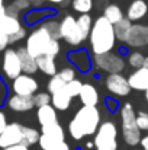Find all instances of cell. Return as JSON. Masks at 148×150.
I'll list each match as a JSON object with an SVG mask.
<instances>
[{
	"label": "cell",
	"instance_id": "obj_1",
	"mask_svg": "<svg viewBox=\"0 0 148 150\" xmlns=\"http://www.w3.org/2000/svg\"><path fill=\"white\" fill-rule=\"evenodd\" d=\"M100 111L97 106H81L68 124V133L71 139L80 142L84 137L96 134L100 127Z\"/></svg>",
	"mask_w": 148,
	"mask_h": 150
},
{
	"label": "cell",
	"instance_id": "obj_2",
	"mask_svg": "<svg viewBox=\"0 0 148 150\" xmlns=\"http://www.w3.org/2000/svg\"><path fill=\"white\" fill-rule=\"evenodd\" d=\"M90 48L95 55L106 54L115 48L116 34H115V25H112L105 16H99L93 22L90 35Z\"/></svg>",
	"mask_w": 148,
	"mask_h": 150
},
{
	"label": "cell",
	"instance_id": "obj_3",
	"mask_svg": "<svg viewBox=\"0 0 148 150\" xmlns=\"http://www.w3.org/2000/svg\"><path fill=\"white\" fill-rule=\"evenodd\" d=\"M25 48L31 55H34L35 58L41 57V55H51L55 57L60 52V42L58 40H54L52 35L44 26L36 28L35 31H32L28 38H26V45Z\"/></svg>",
	"mask_w": 148,
	"mask_h": 150
},
{
	"label": "cell",
	"instance_id": "obj_4",
	"mask_svg": "<svg viewBox=\"0 0 148 150\" xmlns=\"http://www.w3.org/2000/svg\"><path fill=\"white\" fill-rule=\"evenodd\" d=\"M121 122H122V137L128 146H138L141 143V130L137 124V112L132 103L126 102L121 109Z\"/></svg>",
	"mask_w": 148,
	"mask_h": 150
},
{
	"label": "cell",
	"instance_id": "obj_5",
	"mask_svg": "<svg viewBox=\"0 0 148 150\" xmlns=\"http://www.w3.org/2000/svg\"><path fill=\"white\" fill-rule=\"evenodd\" d=\"M96 150H118V128L112 121H103L95 134Z\"/></svg>",
	"mask_w": 148,
	"mask_h": 150
},
{
	"label": "cell",
	"instance_id": "obj_6",
	"mask_svg": "<svg viewBox=\"0 0 148 150\" xmlns=\"http://www.w3.org/2000/svg\"><path fill=\"white\" fill-rule=\"evenodd\" d=\"M60 26H61V38L67 44L76 47V45H80L86 40L77 23V18H74L73 15H65L62 21L60 22Z\"/></svg>",
	"mask_w": 148,
	"mask_h": 150
},
{
	"label": "cell",
	"instance_id": "obj_7",
	"mask_svg": "<svg viewBox=\"0 0 148 150\" xmlns=\"http://www.w3.org/2000/svg\"><path fill=\"white\" fill-rule=\"evenodd\" d=\"M95 66L99 70H103L109 74H113V73H121L125 69V60L119 54L110 51L106 54L95 55Z\"/></svg>",
	"mask_w": 148,
	"mask_h": 150
},
{
	"label": "cell",
	"instance_id": "obj_8",
	"mask_svg": "<svg viewBox=\"0 0 148 150\" xmlns=\"http://www.w3.org/2000/svg\"><path fill=\"white\" fill-rule=\"evenodd\" d=\"M1 71L4 73V76L10 80H15L16 77H19L23 71H22V64H20V58L18 50L13 48H7L3 54V61H1Z\"/></svg>",
	"mask_w": 148,
	"mask_h": 150
},
{
	"label": "cell",
	"instance_id": "obj_9",
	"mask_svg": "<svg viewBox=\"0 0 148 150\" xmlns=\"http://www.w3.org/2000/svg\"><path fill=\"white\" fill-rule=\"evenodd\" d=\"M23 128L25 125L19 122H10L4 128V131L0 134V149H6L10 146L22 144L23 142Z\"/></svg>",
	"mask_w": 148,
	"mask_h": 150
},
{
	"label": "cell",
	"instance_id": "obj_10",
	"mask_svg": "<svg viewBox=\"0 0 148 150\" xmlns=\"http://www.w3.org/2000/svg\"><path fill=\"white\" fill-rule=\"evenodd\" d=\"M38 88H39V85H38L36 79H34L31 74H25V73H22L19 77H16L12 83V89H13L15 95H20V96L32 98L34 95H36Z\"/></svg>",
	"mask_w": 148,
	"mask_h": 150
},
{
	"label": "cell",
	"instance_id": "obj_11",
	"mask_svg": "<svg viewBox=\"0 0 148 150\" xmlns=\"http://www.w3.org/2000/svg\"><path fill=\"white\" fill-rule=\"evenodd\" d=\"M106 83V89L109 91V93L115 95V96H126L129 95L131 92V86H129V82L125 76H122L121 73H113V74H109L105 80Z\"/></svg>",
	"mask_w": 148,
	"mask_h": 150
},
{
	"label": "cell",
	"instance_id": "obj_12",
	"mask_svg": "<svg viewBox=\"0 0 148 150\" xmlns=\"http://www.w3.org/2000/svg\"><path fill=\"white\" fill-rule=\"evenodd\" d=\"M76 79V71L71 67H64L57 74H54L48 82V92L52 95L61 89H64L71 80Z\"/></svg>",
	"mask_w": 148,
	"mask_h": 150
},
{
	"label": "cell",
	"instance_id": "obj_13",
	"mask_svg": "<svg viewBox=\"0 0 148 150\" xmlns=\"http://www.w3.org/2000/svg\"><path fill=\"white\" fill-rule=\"evenodd\" d=\"M129 47L140 48L148 45V25H134L126 41Z\"/></svg>",
	"mask_w": 148,
	"mask_h": 150
},
{
	"label": "cell",
	"instance_id": "obj_14",
	"mask_svg": "<svg viewBox=\"0 0 148 150\" xmlns=\"http://www.w3.org/2000/svg\"><path fill=\"white\" fill-rule=\"evenodd\" d=\"M148 13L147 0H132L131 4L126 9V18L131 22H138L142 18H145Z\"/></svg>",
	"mask_w": 148,
	"mask_h": 150
},
{
	"label": "cell",
	"instance_id": "obj_15",
	"mask_svg": "<svg viewBox=\"0 0 148 150\" xmlns=\"http://www.w3.org/2000/svg\"><path fill=\"white\" fill-rule=\"evenodd\" d=\"M7 106H9L12 111H15V112H26V111H31V109L35 106L34 96L29 98V96L12 95V96L7 99Z\"/></svg>",
	"mask_w": 148,
	"mask_h": 150
},
{
	"label": "cell",
	"instance_id": "obj_16",
	"mask_svg": "<svg viewBox=\"0 0 148 150\" xmlns=\"http://www.w3.org/2000/svg\"><path fill=\"white\" fill-rule=\"evenodd\" d=\"M68 60L81 71V73H86V71H89L90 70V67H92V60H90V57H89V54H87V51L84 50H76V51H71V52H68Z\"/></svg>",
	"mask_w": 148,
	"mask_h": 150
},
{
	"label": "cell",
	"instance_id": "obj_17",
	"mask_svg": "<svg viewBox=\"0 0 148 150\" xmlns=\"http://www.w3.org/2000/svg\"><path fill=\"white\" fill-rule=\"evenodd\" d=\"M0 29L10 38L13 35H16L18 32H20L23 29L20 21L18 16H12V15H4L1 19H0Z\"/></svg>",
	"mask_w": 148,
	"mask_h": 150
},
{
	"label": "cell",
	"instance_id": "obj_18",
	"mask_svg": "<svg viewBox=\"0 0 148 150\" xmlns=\"http://www.w3.org/2000/svg\"><path fill=\"white\" fill-rule=\"evenodd\" d=\"M129 86L131 89L135 91H148V69H138L134 73H131V76L128 77Z\"/></svg>",
	"mask_w": 148,
	"mask_h": 150
},
{
	"label": "cell",
	"instance_id": "obj_19",
	"mask_svg": "<svg viewBox=\"0 0 148 150\" xmlns=\"http://www.w3.org/2000/svg\"><path fill=\"white\" fill-rule=\"evenodd\" d=\"M18 54H19V58H20V64H22V71L25 74H34L38 71V63H36V58L34 55H31L28 50L25 47H20L18 48Z\"/></svg>",
	"mask_w": 148,
	"mask_h": 150
},
{
	"label": "cell",
	"instance_id": "obj_20",
	"mask_svg": "<svg viewBox=\"0 0 148 150\" xmlns=\"http://www.w3.org/2000/svg\"><path fill=\"white\" fill-rule=\"evenodd\" d=\"M79 98L84 106H96L99 103V92L93 85L83 83V88H81Z\"/></svg>",
	"mask_w": 148,
	"mask_h": 150
},
{
	"label": "cell",
	"instance_id": "obj_21",
	"mask_svg": "<svg viewBox=\"0 0 148 150\" xmlns=\"http://www.w3.org/2000/svg\"><path fill=\"white\" fill-rule=\"evenodd\" d=\"M36 118H38V122L41 124V127H45L49 124H54V122H58V117H57V109L49 103L45 106H41L38 108L36 111Z\"/></svg>",
	"mask_w": 148,
	"mask_h": 150
},
{
	"label": "cell",
	"instance_id": "obj_22",
	"mask_svg": "<svg viewBox=\"0 0 148 150\" xmlns=\"http://www.w3.org/2000/svg\"><path fill=\"white\" fill-rule=\"evenodd\" d=\"M71 100H73V96L65 91V88L51 95V105L57 111H67L71 105Z\"/></svg>",
	"mask_w": 148,
	"mask_h": 150
},
{
	"label": "cell",
	"instance_id": "obj_23",
	"mask_svg": "<svg viewBox=\"0 0 148 150\" xmlns=\"http://www.w3.org/2000/svg\"><path fill=\"white\" fill-rule=\"evenodd\" d=\"M39 147L41 150H70V146L65 140H57V139H49L47 136L39 137Z\"/></svg>",
	"mask_w": 148,
	"mask_h": 150
},
{
	"label": "cell",
	"instance_id": "obj_24",
	"mask_svg": "<svg viewBox=\"0 0 148 150\" xmlns=\"http://www.w3.org/2000/svg\"><path fill=\"white\" fill-rule=\"evenodd\" d=\"M55 57H51V55H41L36 58V63H38V70L42 71L44 74L47 76H54L57 74V63L54 60Z\"/></svg>",
	"mask_w": 148,
	"mask_h": 150
},
{
	"label": "cell",
	"instance_id": "obj_25",
	"mask_svg": "<svg viewBox=\"0 0 148 150\" xmlns=\"http://www.w3.org/2000/svg\"><path fill=\"white\" fill-rule=\"evenodd\" d=\"M132 22L128 19V18H123L121 22H118L115 25V34H116V40L118 41H122V42H126L128 38H129V34H131V29H132Z\"/></svg>",
	"mask_w": 148,
	"mask_h": 150
},
{
	"label": "cell",
	"instance_id": "obj_26",
	"mask_svg": "<svg viewBox=\"0 0 148 150\" xmlns=\"http://www.w3.org/2000/svg\"><path fill=\"white\" fill-rule=\"evenodd\" d=\"M41 134L47 136L49 139H57V140H65V131L60 122H54L45 127H41Z\"/></svg>",
	"mask_w": 148,
	"mask_h": 150
},
{
	"label": "cell",
	"instance_id": "obj_27",
	"mask_svg": "<svg viewBox=\"0 0 148 150\" xmlns=\"http://www.w3.org/2000/svg\"><path fill=\"white\" fill-rule=\"evenodd\" d=\"M103 16H105L112 25H116L118 22H121V21L123 19V12H122V9H121L118 4H109V6L105 7Z\"/></svg>",
	"mask_w": 148,
	"mask_h": 150
},
{
	"label": "cell",
	"instance_id": "obj_28",
	"mask_svg": "<svg viewBox=\"0 0 148 150\" xmlns=\"http://www.w3.org/2000/svg\"><path fill=\"white\" fill-rule=\"evenodd\" d=\"M39 137H41V134H39L38 130H35L32 127H25L23 128V142H22V144H25L28 147L34 146L39 142Z\"/></svg>",
	"mask_w": 148,
	"mask_h": 150
},
{
	"label": "cell",
	"instance_id": "obj_29",
	"mask_svg": "<svg viewBox=\"0 0 148 150\" xmlns=\"http://www.w3.org/2000/svg\"><path fill=\"white\" fill-rule=\"evenodd\" d=\"M41 26H44V28L48 31L49 34L52 35L54 40H62V38H61V26H60V22H57L55 19H51V18H49V19L42 21Z\"/></svg>",
	"mask_w": 148,
	"mask_h": 150
},
{
	"label": "cell",
	"instance_id": "obj_30",
	"mask_svg": "<svg viewBox=\"0 0 148 150\" xmlns=\"http://www.w3.org/2000/svg\"><path fill=\"white\" fill-rule=\"evenodd\" d=\"M77 23L84 35V38L87 40L89 35H90V31H92V26H93V22H92V16L89 13H83L77 18Z\"/></svg>",
	"mask_w": 148,
	"mask_h": 150
},
{
	"label": "cell",
	"instance_id": "obj_31",
	"mask_svg": "<svg viewBox=\"0 0 148 150\" xmlns=\"http://www.w3.org/2000/svg\"><path fill=\"white\" fill-rule=\"evenodd\" d=\"M144 61H145V55H142L140 51H134V52H131L129 57H128V64H129L132 69H135V70L144 67Z\"/></svg>",
	"mask_w": 148,
	"mask_h": 150
},
{
	"label": "cell",
	"instance_id": "obj_32",
	"mask_svg": "<svg viewBox=\"0 0 148 150\" xmlns=\"http://www.w3.org/2000/svg\"><path fill=\"white\" fill-rule=\"evenodd\" d=\"M73 9L80 15L89 13L93 9V0H73Z\"/></svg>",
	"mask_w": 148,
	"mask_h": 150
},
{
	"label": "cell",
	"instance_id": "obj_33",
	"mask_svg": "<svg viewBox=\"0 0 148 150\" xmlns=\"http://www.w3.org/2000/svg\"><path fill=\"white\" fill-rule=\"evenodd\" d=\"M81 88H83V82H80V80L74 79V80H71V82L65 86V91H67L73 98H76V96H79V95H80Z\"/></svg>",
	"mask_w": 148,
	"mask_h": 150
},
{
	"label": "cell",
	"instance_id": "obj_34",
	"mask_svg": "<svg viewBox=\"0 0 148 150\" xmlns=\"http://www.w3.org/2000/svg\"><path fill=\"white\" fill-rule=\"evenodd\" d=\"M34 102H35V106H38V108L49 105L51 103V95L47 92H39V93L34 95Z\"/></svg>",
	"mask_w": 148,
	"mask_h": 150
},
{
	"label": "cell",
	"instance_id": "obj_35",
	"mask_svg": "<svg viewBox=\"0 0 148 150\" xmlns=\"http://www.w3.org/2000/svg\"><path fill=\"white\" fill-rule=\"evenodd\" d=\"M137 124H138V128L141 131H147L148 130V112H138L137 114Z\"/></svg>",
	"mask_w": 148,
	"mask_h": 150
},
{
	"label": "cell",
	"instance_id": "obj_36",
	"mask_svg": "<svg viewBox=\"0 0 148 150\" xmlns=\"http://www.w3.org/2000/svg\"><path fill=\"white\" fill-rule=\"evenodd\" d=\"M10 44V38L0 29V51H6Z\"/></svg>",
	"mask_w": 148,
	"mask_h": 150
},
{
	"label": "cell",
	"instance_id": "obj_37",
	"mask_svg": "<svg viewBox=\"0 0 148 150\" xmlns=\"http://www.w3.org/2000/svg\"><path fill=\"white\" fill-rule=\"evenodd\" d=\"M26 37V29L23 28L20 32H18L16 35H13V37H10V44H13V42H18V41H20V40H23Z\"/></svg>",
	"mask_w": 148,
	"mask_h": 150
},
{
	"label": "cell",
	"instance_id": "obj_38",
	"mask_svg": "<svg viewBox=\"0 0 148 150\" xmlns=\"http://www.w3.org/2000/svg\"><path fill=\"white\" fill-rule=\"evenodd\" d=\"M7 127V120H6V115H4V112H1L0 111V134L4 131V128Z\"/></svg>",
	"mask_w": 148,
	"mask_h": 150
},
{
	"label": "cell",
	"instance_id": "obj_39",
	"mask_svg": "<svg viewBox=\"0 0 148 150\" xmlns=\"http://www.w3.org/2000/svg\"><path fill=\"white\" fill-rule=\"evenodd\" d=\"M3 150H29V147L25 144H16V146H10V147H6Z\"/></svg>",
	"mask_w": 148,
	"mask_h": 150
},
{
	"label": "cell",
	"instance_id": "obj_40",
	"mask_svg": "<svg viewBox=\"0 0 148 150\" xmlns=\"http://www.w3.org/2000/svg\"><path fill=\"white\" fill-rule=\"evenodd\" d=\"M141 147H142V150H148V136H144L142 139H141Z\"/></svg>",
	"mask_w": 148,
	"mask_h": 150
},
{
	"label": "cell",
	"instance_id": "obj_41",
	"mask_svg": "<svg viewBox=\"0 0 148 150\" xmlns=\"http://www.w3.org/2000/svg\"><path fill=\"white\" fill-rule=\"evenodd\" d=\"M31 1V4L34 6V7H41V6H44V3H45V0H29Z\"/></svg>",
	"mask_w": 148,
	"mask_h": 150
},
{
	"label": "cell",
	"instance_id": "obj_42",
	"mask_svg": "<svg viewBox=\"0 0 148 150\" xmlns=\"http://www.w3.org/2000/svg\"><path fill=\"white\" fill-rule=\"evenodd\" d=\"M6 96V86L1 83V80H0V102H1V99Z\"/></svg>",
	"mask_w": 148,
	"mask_h": 150
},
{
	"label": "cell",
	"instance_id": "obj_43",
	"mask_svg": "<svg viewBox=\"0 0 148 150\" xmlns=\"http://www.w3.org/2000/svg\"><path fill=\"white\" fill-rule=\"evenodd\" d=\"M45 1H48L51 4H65L67 0H45Z\"/></svg>",
	"mask_w": 148,
	"mask_h": 150
},
{
	"label": "cell",
	"instance_id": "obj_44",
	"mask_svg": "<svg viewBox=\"0 0 148 150\" xmlns=\"http://www.w3.org/2000/svg\"><path fill=\"white\" fill-rule=\"evenodd\" d=\"M4 15H6V7H4V4H3V6H0V19H1Z\"/></svg>",
	"mask_w": 148,
	"mask_h": 150
},
{
	"label": "cell",
	"instance_id": "obj_45",
	"mask_svg": "<svg viewBox=\"0 0 148 150\" xmlns=\"http://www.w3.org/2000/svg\"><path fill=\"white\" fill-rule=\"evenodd\" d=\"M86 147H87V149H93V147H95V143H93V142H87V143H86Z\"/></svg>",
	"mask_w": 148,
	"mask_h": 150
},
{
	"label": "cell",
	"instance_id": "obj_46",
	"mask_svg": "<svg viewBox=\"0 0 148 150\" xmlns=\"http://www.w3.org/2000/svg\"><path fill=\"white\" fill-rule=\"evenodd\" d=\"M144 69H148V57H145V61H144Z\"/></svg>",
	"mask_w": 148,
	"mask_h": 150
},
{
	"label": "cell",
	"instance_id": "obj_47",
	"mask_svg": "<svg viewBox=\"0 0 148 150\" xmlns=\"http://www.w3.org/2000/svg\"><path fill=\"white\" fill-rule=\"evenodd\" d=\"M145 98H147V100H148V91H145Z\"/></svg>",
	"mask_w": 148,
	"mask_h": 150
},
{
	"label": "cell",
	"instance_id": "obj_48",
	"mask_svg": "<svg viewBox=\"0 0 148 150\" xmlns=\"http://www.w3.org/2000/svg\"><path fill=\"white\" fill-rule=\"evenodd\" d=\"M3 1H4V0H0V6H3V4H4Z\"/></svg>",
	"mask_w": 148,
	"mask_h": 150
},
{
	"label": "cell",
	"instance_id": "obj_49",
	"mask_svg": "<svg viewBox=\"0 0 148 150\" xmlns=\"http://www.w3.org/2000/svg\"><path fill=\"white\" fill-rule=\"evenodd\" d=\"M141 150H142V149H141Z\"/></svg>",
	"mask_w": 148,
	"mask_h": 150
}]
</instances>
